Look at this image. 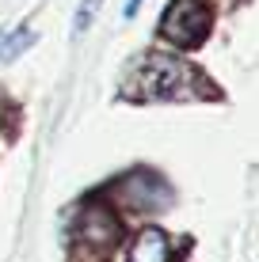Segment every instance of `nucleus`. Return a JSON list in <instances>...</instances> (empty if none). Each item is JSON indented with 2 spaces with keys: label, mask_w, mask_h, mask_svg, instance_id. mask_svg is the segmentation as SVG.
Segmentation results:
<instances>
[{
  "label": "nucleus",
  "mask_w": 259,
  "mask_h": 262,
  "mask_svg": "<svg viewBox=\"0 0 259 262\" xmlns=\"http://www.w3.org/2000/svg\"><path fill=\"white\" fill-rule=\"evenodd\" d=\"M202 76L175 53H141L122 76V99L133 103H164V99H191L198 95Z\"/></svg>",
  "instance_id": "nucleus-1"
},
{
  "label": "nucleus",
  "mask_w": 259,
  "mask_h": 262,
  "mask_svg": "<svg viewBox=\"0 0 259 262\" xmlns=\"http://www.w3.org/2000/svg\"><path fill=\"white\" fill-rule=\"evenodd\" d=\"M160 34L175 46L191 50V46H202L210 34V8L206 0H172L160 15Z\"/></svg>",
  "instance_id": "nucleus-2"
},
{
  "label": "nucleus",
  "mask_w": 259,
  "mask_h": 262,
  "mask_svg": "<svg viewBox=\"0 0 259 262\" xmlns=\"http://www.w3.org/2000/svg\"><path fill=\"white\" fill-rule=\"evenodd\" d=\"M80 239L88 247H111V243H118V221L107 209H84V216H80Z\"/></svg>",
  "instance_id": "nucleus-3"
},
{
  "label": "nucleus",
  "mask_w": 259,
  "mask_h": 262,
  "mask_svg": "<svg viewBox=\"0 0 259 262\" xmlns=\"http://www.w3.org/2000/svg\"><path fill=\"white\" fill-rule=\"evenodd\" d=\"M126 262H172V239L160 228H141L137 239L130 243Z\"/></svg>",
  "instance_id": "nucleus-4"
},
{
  "label": "nucleus",
  "mask_w": 259,
  "mask_h": 262,
  "mask_svg": "<svg viewBox=\"0 0 259 262\" xmlns=\"http://www.w3.org/2000/svg\"><path fill=\"white\" fill-rule=\"evenodd\" d=\"M27 46H34V34H31V31H23V27H15V31L0 34V61L19 57V50H27Z\"/></svg>",
  "instance_id": "nucleus-5"
},
{
  "label": "nucleus",
  "mask_w": 259,
  "mask_h": 262,
  "mask_svg": "<svg viewBox=\"0 0 259 262\" xmlns=\"http://www.w3.org/2000/svg\"><path fill=\"white\" fill-rule=\"evenodd\" d=\"M99 8H103V0H80V8H76V19H73V34H84L88 27L95 23Z\"/></svg>",
  "instance_id": "nucleus-6"
},
{
  "label": "nucleus",
  "mask_w": 259,
  "mask_h": 262,
  "mask_svg": "<svg viewBox=\"0 0 259 262\" xmlns=\"http://www.w3.org/2000/svg\"><path fill=\"white\" fill-rule=\"evenodd\" d=\"M137 8H141V0H126V8H122V15H126V19H133V15H137Z\"/></svg>",
  "instance_id": "nucleus-7"
}]
</instances>
